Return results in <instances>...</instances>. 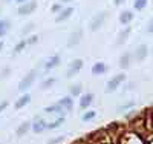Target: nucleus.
<instances>
[{
	"mask_svg": "<svg viewBox=\"0 0 153 144\" xmlns=\"http://www.w3.org/2000/svg\"><path fill=\"white\" fill-rule=\"evenodd\" d=\"M54 83H55V78L54 77H49V78H46V80L42 83V89H49L51 86H54Z\"/></svg>",
	"mask_w": 153,
	"mask_h": 144,
	"instance_id": "obj_23",
	"label": "nucleus"
},
{
	"mask_svg": "<svg viewBox=\"0 0 153 144\" xmlns=\"http://www.w3.org/2000/svg\"><path fill=\"white\" fill-rule=\"evenodd\" d=\"M26 42H28V45H34V43H37V42H38V37H37V35H31Z\"/></svg>",
	"mask_w": 153,
	"mask_h": 144,
	"instance_id": "obj_31",
	"label": "nucleus"
},
{
	"mask_svg": "<svg viewBox=\"0 0 153 144\" xmlns=\"http://www.w3.org/2000/svg\"><path fill=\"white\" fill-rule=\"evenodd\" d=\"M147 6V0H135V9L141 11Z\"/></svg>",
	"mask_w": 153,
	"mask_h": 144,
	"instance_id": "obj_26",
	"label": "nucleus"
},
{
	"mask_svg": "<svg viewBox=\"0 0 153 144\" xmlns=\"http://www.w3.org/2000/svg\"><path fill=\"white\" fill-rule=\"evenodd\" d=\"M97 116V112L95 110H87L84 115H83V121H91V120H94Z\"/></svg>",
	"mask_w": 153,
	"mask_h": 144,
	"instance_id": "obj_25",
	"label": "nucleus"
},
{
	"mask_svg": "<svg viewBox=\"0 0 153 144\" xmlns=\"http://www.w3.org/2000/svg\"><path fill=\"white\" fill-rule=\"evenodd\" d=\"M63 123H65V118L63 116H60V118H57V121H52V123H48L46 129H57L58 126H61Z\"/></svg>",
	"mask_w": 153,
	"mask_h": 144,
	"instance_id": "obj_22",
	"label": "nucleus"
},
{
	"mask_svg": "<svg viewBox=\"0 0 153 144\" xmlns=\"http://www.w3.org/2000/svg\"><path fill=\"white\" fill-rule=\"evenodd\" d=\"M9 74H11V69H9V68H5V69H3V72L0 74V78H6Z\"/></svg>",
	"mask_w": 153,
	"mask_h": 144,
	"instance_id": "obj_32",
	"label": "nucleus"
},
{
	"mask_svg": "<svg viewBox=\"0 0 153 144\" xmlns=\"http://www.w3.org/2000/svg\"><path fill=\"white\" fill-rule=\"evenodd\" d=\"M58 104L65 109L66 112H69L72 107H74V100H72V97H65V98H61L60 101H58Z\"/></svg>",
	"mask_w": 153,
	"mask_h": 144,
	"instance_id": "obj_12",
	"label": "nucleus"
},
{
	"mask_svg": "<svg viewBox=\"0 0 153 144\" xmlns=\"http://www.w3.org/2000/svg\"><path fill=\"white\" fill-rule=\"evenodd\" d=\"M74 14V8H71V6H68V8H65L60 14H57V22L58 23H61V22H66L71 16Z\"/></svg>",
	"mask_w": 153,
	"mask_h": 144,
	"instance_id": "obj_10",
	"label": "nucleus"
},
{
	"mask_svg": "<svg viewBox=\"0 0 153 144\" xmlns=\"http://www.w3.org/2000/svg\"><path fill=\"white\" fill-rule=\"evenodd\" d=\"M132 20H133V12L132 11H123L120 14V22L123 25H129Z\"/></svg>",
	"mask_w": 153,
	"mask_h": 144,
	"instance_id": "obj_15",
	"label": "nucleus"
},
{
	"mask_svg": "<svg viewBox=\"0 0 153 144\" xmlns=\"http://www.w3.org/2000/svg\"><path fill=\"white\" fill-rule=\"evenodd\" d=\"M29 100H31L29 95H26V94L22 95V97L17 100V103H16V109H22V107H25V106H26V104L29 103Z\"/></svg>",
	"mask_w": 153,
	"mask_h": 144,
	"instance_id": "obj_19",
	"label": "nucleus"
},
{
	"mask_svg": "<svg viewBox=\"0 0 153 144\" xmlns=\"http://www.w3.org/2000/svg\"><path fill=\"white\" fill-rule=\"evenodd\" d=\"M147 54H149V49H147V46L146 45H141V46H138L136 49H135V58L138 60V61H143L146 57H147Z\"/></svg>",
	"mask_w": 153,
	"mask_h": 144,
	"instance_id": "obj_8",
	"label": "nucleus"
},
{
	"mask_svg": "<svg viewBox=\"0 0 153 144\" xmlns=\"http://www.w3.org/2000/svg\"><path fill=\"white\" fill-rule=\"evenodd\" d=\"M69 2H72V0H60V3H69Z\"/></svg>",
	"mask_w": 153,
	"mask_h": 144,
	"instance_id": "obj_37",
	"label": "nucleus"
},
{
	"mask_svg": "<svg viewBox=\"0 0 153 144\" xmlns=\"http://www.w3.org/2000/svg\"><path fill=\"white\" fill-rule=\"evenodd\" d=\"M45 112H46V113H58L60 116H65V115H66V110L63 109L60 104H54V106L45 107Z\"/></svg>",
	"mask_w": 153,
	"mask_h": 144,
	"instance_id": "obj_11",
	"label": "nucleus"
},
{
	"mask_svg": "<svg viewBox=\"0 0 153 144\" xmlns=\"http://www.w3.org/2000/svg\"><path fill=\"white\" fill-rule=\"evenodd\" d=\"M46 126H48V123L43 118H35L32 123V130L35 134H42L43 130H46Z\"/></svg>",
	"mask_w": 153,
	"mask_h": 144,
	"instance_id": "obj_7",
	"label": "nucleus"
},
{
	"mask_svg": "<svg viewBox=\"0 0 153 144\" xmlns=\"http://www.w3.org/2000/svg\"><path fill=\"white\" fill-rule=\"evenodd\" d=\"M61 141H65V137H57V138H54V140H51L48 144H58V143H61Z\"/></svg>",
	"mask_w": 153,
	"mask_h": 144,
	"instance_id": "obj_30",
	"label": "nucleus"
},
{
	"mask_svg": "<svg viewBox=\"0 0 153 144\" xmlns=\"http://www.w3.org/2000/svg\"><path fill=\"white\" fill-rule=\"evenodd\" d=\"M81 38H83V31H81V29L72 32V34L69 35V38H68V48H74V46H76V45L81 42Z\"/></svg>",
	"mask_w": 153,
	"mask_h": 144,
	"instance_id": "obj_6",
	"label": "nucleus"
},
{
	"mask_svg": "<svg viewBox=\"0 0 153 144\" xmlns=\"http://www.w3.org/2000/svg\"><path fill=\"white\" fill-rule=\"evenodd\" d=\"M113 2H115V5H121L123 2H126V0H113Z\"/></svg>",
	"mask_w": 153,
	"mask_h": 144,
	"instance_id": "obj_35",
	"label": "nucleus"
},
{
	"mask_svg": "<svg viewBox=\"0 0 153 144\" xmlns=\"http://www.w3.org/2000/svg\"><path fill=\"white\" fill-rule=\"evenodd\" d=\"M35 9H37V2L35 0H31V2H26V3L20 5L17 12H19V16H29Z\"/></svg>",
	"mask_w": 153,
	"mask_h": 144,
	"instance_id": "obj_4",
	"label": "nucleus"
},
{
	"mask_svg": "<svg viewBox=\"0 0 153 144\" xmlns=\"http://www.w3.org/2000/svg\"><path fill=\"white\" fill-rule=\"evenodd\" d=\"M147 31H149L150 34H153V20L149 23V26H147Z\"/></svg>",
	"mask_w": 153,
	"mask_h": 144,
	"instance_id": "obj_34",
	"label": "nucleus"
},
{
	"mask_svg": "<svg viewBox=\"0 0 153 144\" xmlns=\"http://www.w3.org/2000/svg\"><path fill=\"white\" fill-rule=\"evenodd\" d=\"M8 29H9V22L8 20H0V37H3Z\"/></svg>",
	"mask_w": 153,
	"mask_h": 144,
	"instance_id": "obj_20",
	"label": "nucleus"
},
{
	"mask_svg": "<svg viewBox=\"0 0 153 144\" xmlns=\"http://www.w3.org/2000/svg\"><path fill=\"white\" fill-rule=\"evenodd\" d=\"M81 90H83V86H81V84H74V86H71L69 92H71V95L76 97V95L81 94Z\"/></svg>",
	"mask_w": 153,
	"mask_h": 144,
	"instance_id": "obj_21",
	"label": "nucleus"
},
{
	"mask_svg": "<svg viewBox=\"0 0 153 144\" xmlns=\"http://www.w3.org/2000/svg\"><path fill=\"white\" fill-rule=\"evenodd\" d=\"M120 66L123 69H127L130 66V54H129V52H126V54H123L120 57Z\"/></svg>",
	"mask_w": 153,
	"mask_h": 144,
	"instance_id": "obj_18",
	"label": "nucleus"
},
{
	"mask_svg": "<svg viewBox=\"0 0 153 144\" xmlns=\"http://www.w3.org/2000/svg\"><path fill=\"white\" fill-rule=\"evenodd\" d=\"M35 78H37V71L32 69V71H31V72H29V74L20 81V84H19V90H22V92H23V90L29 89V87L32 86V83L35 81Z\"/></svg>",
	"mask_w": 153,
	"mask_h": 144,
	"instance_id": "obj_2",
	"label": "nucleus"
},
{
	"mask_svg": "<svg viewBox=\"0 0 153 144\" xmlns=\"http://www.w3.org/2000/svg\"><path fill=\"white\" fill-rule=\"evenodd\" d=\"M3 2H6V3H9V2H12V0H3Z\"/></svg>",
	"mask_w": 153,
	"mask_h": 144,
	"instance_id": "obj_39",
	"label": "nucleus"
},
{
	"mask_svg": "<svg viewBox=\"0 0 153 144\" xmlns=\"http://www.w3.org/2000/svg\"><path fill=\"white\" fill-rule=\"evenodd\" d=\"M107 64L106 63H103V61H98V63H95L94 66H92V74L94 75H103V74H106L107 72Z\"/></svg>",
	"mask_w": 153,
	"mask_h": 144,
	"instance_id": "obj_9",
	"label": "nucleus"
},
{
	"mask_svg": "<svg viewBox=\"0 0 153 144\" xmlns=\"http://www.w3.org/2000/svg\"><path fill=\"white\" fill-rule=\"evenodd\" d=\"M34 28H35V25H34V23H28V25L23 28V31H22V32H23V34H29Z\"/></svg>",
	"mask_w": 153,
	"mask_h": 144,
	"instance_id": "obj_29",
	"label": "nucleus"
},
{
	"mask_svg": "<svg viewBox=\"0 0 153 144\" xmlns=\"http://www.w3.org/2000/svg\"><path fill=\"white\" fill-rule=\"evenodd\" d=\"M16 2H17L19 5H23V3H26V2H28V0H16Z\"/></svg>",
	"mask_w": 153,
	"mask_h": 144,
	"instance_id": "obj_36",
	"label": "nucleus"
},
{
	"mask_svg": "<svg viewBox=\"0 0 153 144\" xmlns=\"http://www.w3.org/2000/svg\"><path fill=\"white\" fill-rule=\"evenodd\" d=\"M132 32V29L129 28V26H127L126 29H123L120 34H118V37H117V46H121L126 40H127V37H129V34Z\"/></svg>",
	"mask_w": 153,
	"mask_h": 144,
	"instance_id": "obj_13",
	"label": "nucleus"
},
{
	"mask_svg": "<svg viewBox=\"0 0 153 144\" xmlns=\"http://www.w3.org/2000/svg\"><path fill=\"white\" fill-rule=\"evenodd\" d=\"M124 80H126V75H124V74H118V75H115L110 81H107L106 92H112V90L118 89V87L123 84V81H124Z\"/></svg>",
	"mask_w": 153,
	"mask_h": 144,
	"instance_id": "obj_3",
	"label": "nucleus"
},
{
	"mask_svg": "<svg viewBox=\"0 0 153 144\" xmlns=\"http://www.w3.org/2000/svg\"><path fill=\"white\" fill-rule=\"evenodd\" d=\"M94 101V94H86L81 97L80 100V109H87L89 106H91V103Z\"/></svg>",
	"mask_w": 153,
	"mask_h": 144,
	"instance_id": "obj_14",
	"label": "nucleus"
},
{
	"mask_svg": "<svg viewBox=\"0 0 153 144\" xmlns=\"http://www.w3.org/2000/svg\"><path fill=\"white\" fill-rule=\"evenodd\" d=\"M132 107H135V101H130V103H127V104H123V106H120V107H118V112H126V110H129V109H132Z\"/></svg>",
	"mask_w": 153,
	"mask_h": 144,
	"instance_id": "obj_27",
	"label": "nucleus"
},
{
	"mask_svg": "<svg viewBox=\"0 0 153 144\" xmlns=\"http://www.w3.org/2000/svg\"><path fill=\"white\" fill-rule=\"evenodd\" d=\"M106 17H107V12L106 11H101V12H98V14H95L94 19L91 20V25H89V26H91V31L92 32H97L101 26H103Z\"/></svg>",
	"mask_w": 153,
	"mask_h": 144,
	"instance_id": "obj_1",
	"label": "nucleus"
},
{
	"mask_svg": "<svg viewBox=\"0 0 153 144\" xmlns=\"http://www.w3.org/2000/svg\"><path fill=\"white\" fill-rule=\"evenodd\" d=\"M81 68H83V60H80V58L74 60V61L69 64V69H68V72H66V77H68V78L74 77L75 74H78V72H80Z\"/></svg>",
	"mask_w": 153,
	"mask_h": 144,
	"instance_id": "obj_5",
	"label": "nucleus"
},
{
	"mask_svg": "<svg viewBox=\"0 0 153 144\" xmlns=\"http://www.w3.org/2000/svg\"><path fill=\"white\" fill-rule=\"evenodd\" d=\"M63 9H65V8H63L61 3H54V5H52V12H55V14H60Z\"/></svg>",
	"mask_w": 153,
	"mask_h": 144,
	"instance_id": "obj_28",
	"label": "nucleus"
},
{
	"mask_svg": "<svg viewBox=\"0 0 153 144\" xmlns=\"http://www.w3.org/2000/svg\"><path fill=\"white\" fill-rule=\"evenodd\" d=\"M2 48H3V43H2V42H0V51H2Z\"/></svg>",
	"mask_w": 153,
	"mask_h": 144,
	"instance_id": "obj_38",
	"label": "nucleus"
},
{
	"mask_svg": "<svg viewBox=\"0 0 153 144\" xmlns=\"http://www.w3.org/2000/svg\"><path fill=\"white\" fill-rule=\"evenodd\" d=\"M60 64V57L58 55H54V57H51L46 63H45V69L49 71V69H54L55 66H58Z\"/></svg>",
	"mask_w": 153,
	"mask_h": 144,
	"instance_id": "obj_16",
	"label": "nucleus"
},
{
	"mask_svg": "<svg viewBox=\"0 0 153 144\" xmlns=\"http://www.w3.org/2000/svg\"><path fill=\"white\" fill-rule=\"evenodd\" d=\"M32 127V123H29V121H25V123H22L20 126H19V129H17V137H23L25 134H28V130Z\"/></svg>",
	"mask_w": 153,
	"mask_h": 144,
	"instance_id": "obj_17",
	"label": "nucleus"
},
{
	"mask_svg": "<svg viewBox=\"0 0 153 144\" xmlns=\"http://www.w3.org/2000/svg\"><path fill=\"white\" fill-rule=\"evenodd\" d=\"M6 107H8V101H2V103H0V112H3Z\"/></svg>",
	"mask_w": 153,
	"mask_h": 144,
	"instance_id": "obj_33",
	"label": "nucleus"
},
{
	"mask_svg": "<svg viewBox=\"0 0 153 144\" xmlns=\"http://www.w3.org/2000/svg\"><path fill=\"white\" fill-rule=\"evenodd\" d=\"M28 46V42L26 40H22V42H19L17 43V46L14 48V54H19V52H22L25 48H26Z\"/></svg>",
	"mask_w": 153,
	"mask_h": 144,
	"instance_id": "obj_24",
	"label": "nucleus"
}]
</instances>
